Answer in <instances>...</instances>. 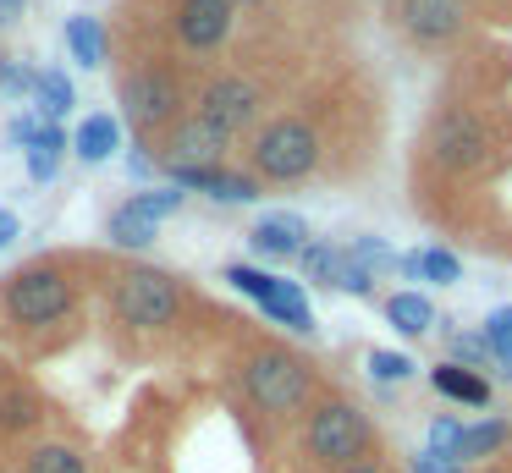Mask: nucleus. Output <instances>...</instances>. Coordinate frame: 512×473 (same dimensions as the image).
<instances>
[{"mask_svg": "<svg viewBox=\"0 0 512 473\" xmlns=\"http://www.w3.org/2000/svg\"><path fill=\"white\" fill-rule=\"evenodd\" d=\"M78 308V286H72L67 264L56 259H34L6 281L0 292V314L12 319L17 330H45V325H61V319Z\"/></svg>", "mask_w": 512, "mask_h": 473, "instance_id": "obj_1", "label": "nucleus"}, {"mask_svg": "<svg viewBox=\"0 0 512 473\" xmlns=\"http://www.w3.org/2000/svg\"><path fill=\"white\" fill-rule=\"evenodd\" d=\"M111 308L122 325H171L182 308V286L171 281L166 270H149V264H127L122 275L111 281Z\"/></svg>", "mask_w": 512, "mask_h": 473, "instance_id": "obj_2", "label": "nucleus"}, {"mask_svg": "<svg viewBox=\"0 0 512 473\" xmlns=\"http://www.w3.org/2000/svg\"><path fill=\"white\" fill-rule=\"evenodd\" d=\"M122 110L138 132H166L182 121V77L171 66L149 61L122 77Z\"/></svg>", "mask_w": 512, "mask_h": 473, "instance_id": "obj_3", "label": "nucleus"}, {"mask_svg": "<svg viewBox=\"0 0 512 473\" xmlns=\"http://www.w3.org/2000/svg\"><path fill=\"white\" fill-rule=\"evenodd\" d=\"M314 160H320V138H314L309 121H298V116L270 121L254 138V171L270 176V182H298V176L314 171Z\"/></svg>", "mask_w": 512, "mask_h": 473, "instance_id": "obj_4", "label": "nucleus"}, {"mask_svg": "<svg viewBox=\"0 0 512 473\" xmlns=\"http://www.w3.org/2000/svg\"><path fill=\"white\" fill-rule=\"evenodd\" d=\"M226 143H232V132H221L215 121H204L199 110H193V116H182L177 127L160 132L155 165H160L166 176H171V171H210V165L226 160Z\"/></svg>", "mask_w": 512, "mask_h": 473, "instance_id": "obj_5", "label": "nucleus"}, {"mask_svg": "<svg viewBox=\"0 0 512 473\" xmlns=\"http://www.w3.org/2000/svg\"><path fill=\"white\" fill-rule=\"evenodd\" d=\"M243 385L265 413H292L309 402V363L292 352H259V358H248Z\"/></svg>", "mask_w": 512, "mask_h": 473, "instance_id": "obj_6", "label": "nucleus"}, {"mask_svg": "<svg viewBox=\"0 0 512 473\" xmlns=\"http://www.w3.org/2000/svg\"><path fill=\"white\" fill-rule=\"evenodd\" d=\"M303 440H309V457H320V462H353L369 451V424L358 418V407L325 402L320 413L309 418V435Z\"/></svg>", "mask_w": 512, "mask_h": 473, "instance_id": "obj_7", "label": "nucleus"}, {"mask_svg": "<svg viewBox=\"0 0 512 473\" xmlns=\"http://www.w3.org/2000/svg\"><path fill=\"white\" fill-rule=\"evenodd\" d=\"M199 116L237 138V132L259 116V88L248 83V77H215V83L199 94Z\"/></svg>", "mask_w": 512, "mask_h": 473, "instance_id": "obj_8", "label": "nucleus"}, {"mask_svg": "<svg viewBox=\"0 0 512 473\" xmlns=\"http://www.w3.org/2000/svg\"><path fill=\"white\" fill-rule=\"evenodd\" d=\"M430 149H435V160H441L446 171H474V165L485 160L490 138H485V127H479V116H468V110H452V116L435 127Z\"/></svg>", "mask_w": 512, "mask_h": 473, "instance_id": "obj_9", "label": "nucleus"}, {"mask_svg": "<svg viewBox=\"0 0 512 473\" xmlns=\"http://www.w3.org/2000/svg\"><path fill=\"white\" fill-rule=\"evenodd\" d=\"M303 270H309V281L336 286V292H353V297L375 292V281H369L364 264H358L347 248H331V242H309V248H303Z\"/></svg>", "mask_w": 512, "mask_h": 473, "instance_id": "obj_10", "label": "nucleus"}, {"mask_svg": "<svg viewBox=\"0 0 512 473\" xmlns=\"http://www.w3.org/2000/svg\"><path fill=\"white\" fill-rule=\"evenodd\" d=\"M232 33V0H182L177 6V39L188 50H215Z\"/></svg>", "mask_w": 512, "mask_h": 473, "instance_id": "obj_11", "label": "nucleus"}, {"mask_svg": "<svg viewBox=\"0 0 512 473\" xmlns=\"http://www.w3.org/2000/svg\"><path fill=\"white\" fill-rule=\"evenodd\" d=\"M248 242H254V253H265V259H292L298 253L303 259V248H309V226H303V215H265L254 231H248Z\"/></svg>", "mask_w": 512, "mask_h": 473, "instance_id": "obj_12", "label": "nucleus"}, {"mask_svg": "<svg viewBox=\"0 0 512 473\" xmlns=\"http://www.w3.org/2000/svg\"><path fill=\"white\" fill-rule=\"evenodd\" d=\"M402 22H408L413 39H452L463 28V0H408Z\"/></svg>", "mask_w": 512, "mask_h": 473, "instance_id": "obj_13", "label": "nucleus"}, {"mask_svg": "<svg viewBox=\"0 0 512 473\" xmlns=\"http://www.w3.org/2000/svg\"><path fill=\"white\" fill-rule=\"evenodd\" d=\"M116 149H122V121L116 116L94 110L89 121H78V132H72V154H78L83 165H105Z\"/></svg>", "mask_w": 512, "mask_h": 473, "instance_id": "obj_14", "label": "nucleus"}, {"mask_svg": "<svg viewBox=\"0 0 512 473\" xmlns=\"http://www.w3.org/2000/svg\"><path fill=\"white\" fill-rule=\"evenodd\" d=\"M72 149V138L61 132V121H45V127L34 132V143L23 149V160H28V176L34 182H56V171H61V154Z\"/></svg>", "mask_w": 512, "mask_h": 473, "instance_id": "obj_15", "label": "nucleus"}, {"mask_svg": "<svg viewBox=\"0 0 512 473\" xmlns=\"http://www.w3.org/2000/svg\"><path fill=\"white\" fill-rule=\"evenodd\" d=\"M105 237L116 242V248H149V242L160 237V220L155 215H144V209L127 198V204H116L111 209V220H105Z\"/></svg>", "mask_w": 512, "mask_h": 473, "instance_id": "obj_16", "label": "nucleus"}, {"mask_svg": "<svg viewBox=\"0 0 512 473\" xmlns=\"http://www.w3.org/2000/svg\"><path fill=\"white\" fill-rule=\"evenodd\" d=\"M34 99H39V116L45 121H67L72 105H78V88H72V77L61 72V66H45V72L34 77Z\"/></svg>", "mask_w": 512, "mask_h": 473, "instance_id": "obj_17", "label": "nucleus"}, {"mask_svg": "<svg viewBox=\"0 0 512 473\" xmlns=\"http://www.w3.org/2000/svg\"><path fill=\"white\" fill-rule=\"evenodd\" d=\"M259 308H265L270 319H281L287 330H298V336H309V330H314V314H309V303H303L298 281H276V286H270V297H265Z\"/></svg>", "mask_w": 512, "mask_h": 473, "instance_id": "obj_18", "label": "nucleus"}, {"mask_svg": "<svg viewBox=\"0 0 512 473\" xmlns=\"http://www.w3.org/2000/svg\"><path fill=\"white\" fill-rule=\"evenodd\" d=\"M23 473H89V462H83V451L67 446V440H39L23 457Z\"/></svg>", "mask_w": 512, "mask_h": 473, "instance_id": "obj_19", "label": "nucleus"}, {"mask_svg": "<svg viewBox=\"0 0 512 473\" xmlns=\"http://www.w3.org/2000/svg\"><path fill=\"white\" fill-rule=\"evenodd\" d=\"M435 391L452 396V402H468V407H485L490 402V385L479 380L474 369H457V363H441V369H435Z\"/></svg>", "mask_w": 512, "mask_h": 473, "instance_id": "obj_20", "label": "nucleus"}, {"mask_svg": "<svg viewBox=\"0 0 512 473\" xmlns=\"http://www.w3.org/2000/svg\"><path fill=\"white\" fill-rule=\"evenodd\" d=\"M67 50L78 66H100L105 61V28L100 17H67Z\"/></svg>", "mask_w": 512, "mask_h": 473, "instance_id": "obj_21", "label": "nucleus"}, {"mask_svg": "<svg viewBox=\"0 0 512 473\" xmlns=\"http://www.w3.org/2000/svg\"><path fill=\"white\" fill-rule=\"evenodd\" d=\"M386 319L402 330V336H424V330L435 325V308H430V297H419V292H397L386 303Z\"/></svg>", "mask_w": 512, "mask_h": 473, "instance_id": "obj_22", "label": "nucleus"}, {"mask_svg": "<svg viewBox=\"0 0 512 473\" xmlns=\"http://www.w3.org/2000/svg\"><path fill=\"white\" fill-rule=\"evenodd\" d=\"M402 270H408V275H424V281H441V286H452L457 275H463V264H457L452 253L430 248V253H408V259H402Z\"/></svg>", "mask_w": 512, "mask_h": 473, "instance_id": "obj_23", "label": "nucleus"}, {"mask_svg": "<svg viewBox=\"0 0 512 473\" xmlns=\"http://www.w3.org/2000/svg\"><path fill=\"white\" fill-rule=\"evenodd\" d=\"M501 446H507V424H501V418H490V424L463 429V451H457V462H468V457H490V451H501Z\"/></svg>", "mask_w": 512, "mask_h": 473, "instance_id": "obj_24", "label": "nucleus"}, {"mask_svg": "<svg viewBox=\"0 0 512 473\" xmlns=\"http://www.w3.org/2000/svg\"><path fill=\"white\" fill-rule=\"evenodd\" d=\"M457 451H463V424L457 418H435L430 424V457L441 468H457Z\"/></svg>", "mask_w": 512, "mask_h": 473, "instance_id": "obj_25", "label": "nucleus"}, {"mask_svg": "<svg viewBox=\"0 0 512 473\" xmlns=\"http://www.w3.org/2000/svg\"><path fill=\"white\" fill-rule=\"evenodd\" d=\"M226 281H232L237 292H248L254 303H265V297H270V286H276V275L254 270V264H226Z\"/></svg>", "mask_w": 512, "mask_h": 473, "instance_id": "obj_26", "label": "nucleus"}, {"mask_svg": "<svg viewBox=\"0 0 512 473\" xmlns=\"http://www.w3.org/2000/svg\"><path fill=\"white\" fill-rule=\"evenodd\" d=\"M347 253H353V259H358V264H364V270H369V281H375L380 270H391V264H397V253H391V248H386V242H380V237H358V242H353V248H347Z\"/></svg>", "mask_w": 512, "mask_h": 473, "instance_id": "obj_27", "label": "nucleus"}, {"mask_svg": "<svg viewBox=\"0 0 512 473\" xmlns=\"http://www.w3.org/2000/svg\"><path fill=\"white\" fill-rule=\"evenodd\" d=\"M34 77L39 72H28L23 61H12V55H6V61H0V94H12V99L34 94Z\"/></svg>", "mask_w": 512, "mask_h": 473, "instance_id": "obj_28", "label": "nucleus"}, {"mask_svg": "<svg viewBox=\"0 0 512 473\" xmlns=\"http://www.w3.org/2000/svg\"><path fill=\"white\" fill-rule=\"evenodd\" d=\"M133 204L144 209V215L166 220V215H177V209H182V187H160V193H133Z\"/></svg>", "mask_w": 512, "mask_h": 473, "instance_id": "obj_29", "label": "nucleus"}, {"mask_svg": "<svg viewBox=\"0 0 512 473\" xmlns=\"http://www.w3.org/2000/svg\"><path fill=\"white\" fill-rule=\"evenodd\" d=\"M485 341H490V352H496V358L512 363V308H496V314H490Z\"/></svg>", "mask_w": 512, "mask_h": 473, "instance_id": "obj_30", "label": "nucleus"}, {"mask_svg": "<svg viewBox=\"0 0 512 473\" xmlns=\"http://www.w3.org/2000/svg\"><path fill=\"white\" fill-rule=\"evenodd\" d=\"M408 369L413 363L402 358V352H369V374H375V380H402Z\"/></svg>", "mask_w": 512, "mask_h": 473, "instance_id": "obj_31", "label": "nucleus"}, {"mask_svg": "<svg viewBox=\"0 0 512 473\" xmlns=\"http://www.w3.org/2000/svg\"><path fill=\"white\" fill-rule=\"evenodd\" d=\"M452 352H457L463 363H485L490 341H485V336H463V330H457V336H452Z\"/></svg>", "mask_w": 512, "mask_h": 473, "instance_id": "obj_32", "label": "nucleus"}, {"mask_svg": "<svg viewBox=\"0 0 512 473\" xmlns=\"http://www.w3.org/2000/svg\"><path fill=\"white\" fill-rule=\"evenodd\" d=\"M17 231H23V220H17L12 209H0V248H12V242H17Z\"/></svg>", "mask_w": 512, "mask_h": 473, "instance_id": "obj_33", "label": "nucleus"}, {"mask_svg": "<svg viewBox=\"0 0 512 473\" xmlns=\"http://www.w3.org/2000/svg\"><path fill=\"white\" fill-rule=\"evenodd\" d=\"M342 473H380V468H369V462H353V468H342Z\"/></svg>", "mask_w": 512, "mask_h": 473, "instance_id": "obj_34", "label": "nucleus"}, {"mask_svg": "<svg viewBox=\"0 0 512 473\" xmlns=\"http://www.w3.org/2000/svg\"><path fill=\"white\" fill-rule=\"evenodd\" d=\"M12 6H23V0H0V11H12Z\"/></svg>", "mask_w": 512, "mask_h": 473, "instance_id": "obj_35", "label": "nucleus"}, {"mask_svg": "<svg viewBox=\"0 0 512 473\" xmlns=\"http://www.w3.org/2000/svg\"><path fill=\"white\" fill-rule=\"evenodd\" d=\"M232 6H248V0H232Z\"/></svg>", "mask_w": 512, "mask_h": 473, "instance_id": "obj_36", "label": "nucleus"}]
</instances>
